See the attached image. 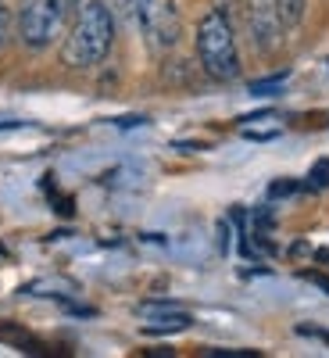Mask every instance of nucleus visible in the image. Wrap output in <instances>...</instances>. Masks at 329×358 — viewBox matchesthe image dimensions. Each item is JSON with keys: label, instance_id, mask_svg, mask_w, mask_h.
Returning <instances> with one entry per match:
<instances>
[{"label": "nucleus", "instance_id": "nucleus-8", "mask_svg": "<svg viewBox=\"0 0 329 358\" xmlns=\"http://www.w3.org/2000/svg\"><path fill=\"white\" fill-rule=\"evenodd\" d=\"M279 4H283V8H279L283 22H290V25H293L297 18H301V0H279Z\"/></svg>", "mask_w": 329, "mask_h": 358}, {"label": "nucleus", "instance_id": "nucleus-9", "mask_svg": "<svg viewBox=\"0 0 329 358\" xmlns=\"http://www.w3.org/2000/svg\"><path fill=\"white\" fill-rule=\"evenodd\" d=\"M8 36H11V11L4 8V0H0V50H4Z\"/></svg>", "mask_w": 329, "mask_h": 358}, {"label": "nucleus", "instance_id": "nucleus-12", "mask_svg": "<svg viewBox=\"0 0 329 358\" xmlns=\"http://www.w3.org/2000/svg\"><path fill=\"white\" fill-rule=\"evenodd\" d=\"M50 4H54L57 11H61V15L68 18V15H75V8L82 4V0H50Z\"/></svg>", "mask_w": 329, "mask_h": 358}, {"label": "nucleus", "instance_id": "nucleus-10", "mask_svg": "<svg viewBox=\"0 0 329 358\" xmlns=\"http://www.w3.org/2000/svg\"><path fill=\"white\" fill-rule=\"evenodd\" d=\"M301 190V183H272L268 187V197H286V194H297Z\"/></svg>", "mask_w": 329, "mask_h": 358}, {"label": "nucleus", "instance_id": "nucleus-6", "mask_svg": "<svg viewBox=\"0 0 329 358\" xmlns=\"http://www.w3.org/2000/svg\"><path fill=\"white\" fill-rule=\"evenodd\" d=\"M283 83H286V72H279L272 79H258V83H251V97H272Z\"/></svg>", "mask_w": 329, "mask_h": 358}, {"label": "nucleus", "instance_id": "nucleus-13", "mask_svg": "<svg viewBox=\"0 0 329 358\" xmlns=\"http://www.w3.org/2000/svg\"><path fill=\"white\" fill-rule=\"evenodd\" d=\"M305 280H312V283H315L319 290H326V294H329V276H322V273H308Z\"/></svg>", "mask_w": 329, "mask_h": 358}, {"label": "nucleus", "instance_id": "nucleus-5", "mask_svg": "<svg viewBox=\"0 0 329 358\" xmlns=\"http://www.w3.org/2000/svg\"><path fill=\"white\" fill-rule=\"evenodd\" d=\"M136 315L143 319V334H183L193 326L190 312H183L172 301H143Z\"/></svg>", "mask_w": 329, "mask_h": 358}, {"label": "nucleus", "instance_id": "nucleus-14", "mask_svg": "<svg viewBox=\"0 0 329 358\" xmlns=\"http://www.w3.org/2000/svg\"><path fill=\"white\" fill-rule=\"evenodd\" d=\"M301 334H305V337H319L322 344H329V334H326V330H312V326H301Z\"/></svg>", "mask_w": 329, "mask_h": 358}, {"label": "nucleus", "instance_id": "nucleus-3", "mask_svg": "<svg viewBox=\"0 0 329 358\" xmlns=\"http://www.w3.org/2000/svg\"><path fill=\"white\" fill-rule=\"evenodd\" d=\"M122 18H129L143 40L154 50H168L179 40V15L172 8V0H115Z\"/></svg>", "mask_w": 329, "mask_h": 358}, {"label": "nucleus", "instance_id": "nucleus-4", "mask_svg": "<svg viewBox=\"0 0 329 358\" xmlns=\"http://www.w3.org/2000/svg\"><path fill=\"white\" fill-rule=\"evenodd\" d=\"M65 15L57 11L50 0H25L18 11V40L25 50H47L65 29Z\"/></svg>", "mask_w": 329, "mask_h": 358}, {"label": "nucleus", "instance_id": "nucleus-1", "mask_svg": "<svg viewBox=\"0 0 329 358\" xmlns=\"http://www.w3.org/2000/svg\"><path fill=\"white\" fill-rule=\"evenodd\" d=\"M115 43V11L104 0H86L75 8V22L65 36L61 57L68 69H97Z\"/></svg>", "mask_w": 329, "mask_h": 358}, {"label": "nucleus", "instance_id": "nucleus-11", "mask_svg": "<svg viewBox=\"0 0 329 358\" xmlns=\"http://www.w3.org/2000/svg\"><path fill=\"white\" fill-rule=\"evenodd\" d=\"M312 179H315V187H329V162H319L312 169Z\"/></svg>", "mask_w": 329, "mask_h": 358}, {"label": "nucleus", "instance_id": "nucleus-7", "mask_svg": "<svg viewBox=\"0 0 329 358\" xmlns=\"http://www.w3.org/2000/svg\"><path fill=\"white\" fill-rule=\"evenodd\" d=\"M207 355L212 358H258V351H251V348H212Z\"/></svg>", "mask_w": 329, "mask_h": 358}, {"label": "nucleus", "instance_id": "nucleus-2", "mask_svg": "<svg viewBox=\"0 0 329 358\" xmlns=\"http://www.w3.org/2000/svg\"><path fill=\"white\" fill-rule=\"evenodd\" d=\"M197 57H200V69L219 79L229 83L240 76V54H236V36H233V22L222 8L207 11L197 25Z\"/></svg>", "mask_w": 329, "mask_h": 358}]
</instances>
